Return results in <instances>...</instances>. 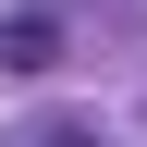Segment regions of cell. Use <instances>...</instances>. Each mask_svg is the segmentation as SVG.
<instances>
[{"label": "cell", "mask_w": 147, "mask_h": 147, "mask_svg": "<svg viewBox=\"0 0 147 147\" xmlns=\"http://www.w3.org/2000/svg\"><path fill=\"white\" fill-rule=\"evenodd\" d=\"M61 49H74V25L49 12V0H25V12H0V61H12V74H49Z\"/></svg>", "instance_id": "obj_1"}, {"label": "cell", "mask_w": 147, "mask_h": 147, "mask_svg": "<svg viewBox=\"0 0 147 147\" xmlns=\"http://www.w3.org/2000/svg\"><path fill=\"white\" fill-rule=\"evenodd\" d=\"M25 147H98V135H86V123H37Z\"/></svg>", "instance_id": "obj_2"}]
</instances>
